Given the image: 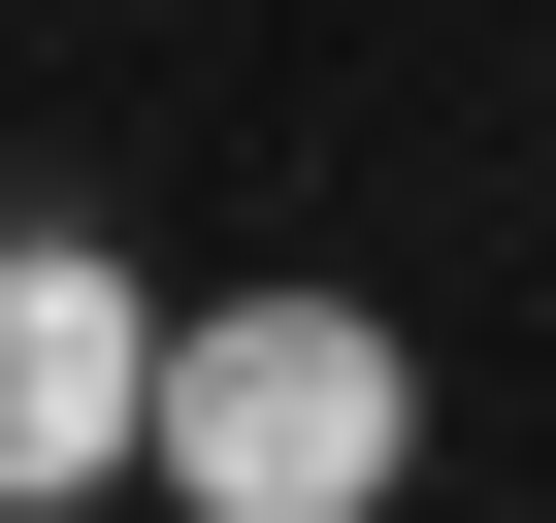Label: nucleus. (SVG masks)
I'll return each instance as SVG.
<instances>
[{
	"mask_svg": "<svg viewBox=\"0 0 556 523\" xmlns=\"http://www.w3.org/2000/svg\"><path fill=\"white\" fill-rule=\"evenodd\" d=\"M131 458H164L197 523H361V490L426 458V360H393L361 295H229V328H164Z\"/></svg>",
	"mask_w": 556,
	"mask_h": 523,
	"instance_id": "1",
	"label": "nucleus"
},
{
	"mask_svg": "<svg viewBox=\"0 0 556 523\" xmlns=\"http://www.w3.org/2000/svg\"><path fill=\"white\" fill-rule=\"evenodd\" d=\"M131 393H164V328H131V262H0V490H99L131 458Z\"/></svg>",
	"mask_w": 556,
	"mask_h": 523,
	"instance_id": "2",
	"label": "nucleus"
}]
</instances>
